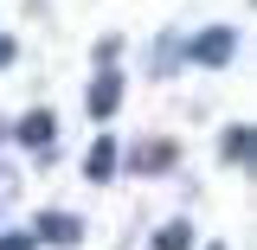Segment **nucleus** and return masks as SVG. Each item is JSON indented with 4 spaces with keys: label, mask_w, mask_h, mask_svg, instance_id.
<instances>
[{
    "label": "nucleus",
    "mask_w": 257,
    "mask_h": 250,
    "mask_svg": "<svg viewBox=\"0 0 257 250\" xmlns=\"http://www.w3.org/2000/svg\"><path fill=\"white\" fill-rule=\"evenodd\" d=\"M116 103H122V77H116V71H103V77L90 84V116H96V122H109V116H116Z\"/></svg>",
    "instance_id": "f257e3e1"
},
{
    "label": "nucleus",
    "mask_w": 257,
    "mask_h": 250,
    "mask_svg": "<svg viewBox=\"0 0 257 250\" xmlns=\"http://www.w3.org/2000/svg\"><path fill=\"white\" fill-rule=\"evenodd\" d=\"M231 58V26H212L206 39H193V64H225Z\"/></svg>",
    "instance_id": "f03ea898"
},
{
    "label": "nucleus",
    "mask_w": 257,
    "mask_h": 250,
    "mask_svg": "<svg viewBox=\"0 0 257 250\" xmlns=\"http://www.w3.org/2000/svg\"><path fill=\"white\" fill-rule=\"evenodd\" d=\"M39 237H45V244H77L84 224L71 218V212H45V218H39Z\"/></svg>",
    "instance_id": "7ed1b4c3"
},
{
    "label": "nucleus",
    "mask_w": 257,
    "mask_h": 250,
    "mask_svg": "<svg viewBox=\"0 0 257 250\" xmlns=\"http://www.w3.org/2000/svg\"><path fill=\"white\" fill-rule=\"evenodd\" d=\"M84 173H90L96 186H103V180L116 173V141H109V135H96V148H90V154H84Z\"/></svg>",
    "instance_id": "20e7f679"
},
{
    "label": "nucleus",
    "mask_w": 257,
    "mask_h": 250,
    "mask_svg": "<svg viewBox=\"0 0 257 250\" xmlns=\"http://www.w3.org/2000/svg\"><path fill=\"white\" fill-rule=\"evenodd\" d=\"M52 135H58V122H52V109H32L26 122H20V141H26V148H52Z\"/></svg>",
    "instance_id": "39448f33"
},
{
    "label": "nucleus",
    "mask_w": 257,
    "mask_h": 250,
    "mask_svg": "<svg viewBox=\"0 0 257 250\" xmlns=\"http://www.w3.org/2000/svg\"><path fill=\"white\" fill-rule=\"evenodd\" d=\"M155 250H193V224H167L155 237Z\"/></svg>",
    "instance_id": "423d86ee"
},
{
    "label": "nucleus",
    "mask_w": 257,
    "mask_h": 250,
    "mask_svg": "<svg viewBox=\"0 0 257 250\" xmlns=\"http://www.w3.org/2000/svg\"><path fill=\"white\" fill-rule=\"evenodd\" d=\"M251 154V128H225V160H244Z\"/></svg>",
    "instance_id": "0eeeda50"
},
{
    "label": "nucleus",
    "mask_w": 257,
    "mask_h": 250,
    "mask_svg": "<svg viewBox=\"0 0 257 250\" xmlns=\"http://www.w3.org/2000/svg\"><path fill=\"white\" fill-rule=\"evenodd\" d=\"M0 250H32V231H0Z\"/></svg>",
    "instance_id": "6e6552de"
},
{
    "label": "nucleus",
    "mask_w": 257,
    "mask_h": 250,
    "mask_svg": "<svg viewBox=\"0 0 257 250\" xmlns=\"http://www.w3.org/2000/svg\"><path fill=\"white\" fill-rule=\"evenodd\" d=\"M135 160H142V167H167V160H174V148H142Z\"/></svg>",
    "instance_id": "1a4fd4ad"
},
{
    "label": "nucleus",
    "mask_w": 257,
    "mask_h": 250,
    "mask_svg": "<svg viewBox=\"0 0 257 250\" xmlns=\"http://www.w3.org/2000/svg\"><path fill=\"white\" fill-rule=\"evenodd\" d=\"M7 58H13V45H7V39H0V64H7Z\"/></svg>",
    "instance_id": "9d476101"
}]
</instances>
